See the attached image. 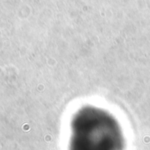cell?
Returning <instances> with one entry per match:
<instances>
[{
    "mask_svg": "<svg viewBox=\"0 0 150 150\" xmlns=\"http://www.w3.org/2000/svg\"><path fill=\"white\" fill-rule=\"evenodd\" d=\"M69 150H124L121 127L105 110L88 105L80 109L72 120Z\"/></svg>",
    "mask_w": 150,
    "mask_h": 150,
    "instance_id": "6da1fadb",
    "label": "cell"
}]
</instances>
